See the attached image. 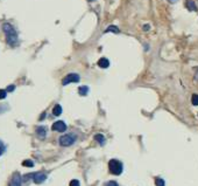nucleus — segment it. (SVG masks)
<instances>
[{
	"label": "nucleus",
	"mask_w": 198,
	"mask_h": 186,
	"mask_svg": "<svg viewBox=\"0 0 198 186\" xmlns=\"http://www.w3.org/2000/svg\"><path fill=\"white\" fill-rule=\"evenodd\" d=\"M2 31L6 35V41L10 46H15L18 44V33L10 23H4Z\"/></svg>",
	"instance_id": "f257e3e1"
},
{
	"label": "nucleus",
	"mask_w": 198,
	"mask_h": 186,
	"mask_svg": "<svg viewBox=\"0 0 198 186\" xmlns=\"http://www.w3.org/2000/svg\"><path fill=\"white\" fill-rule=\"evenodd\" d=\"M108 169H110V172L112 175H119L123 173V170H124V166L121 164V162L117 160V159H111L108 162Z\"/></svg>",
	"instance_id": "f03ea898"
},
{
	"label": "nucleus",
	"mask_w": 198,
	"mask_h": 186,
	"mask_svg": "<svg viewBox=\"0 0 198 186\" xmlns=\"http://www.w3.org/2000/svg\"><path fill=\"white\" fill-rule=\"evenodd\" d=\"M75 142H76V136H75V135H71V133L64 135L62 137H60V144H61L62 146H70V145H72Z\"/></svg>",
	"instance_id": "7ed1b4c3"
},
{
	"label": "nucleus",
	"mask_w": 198,
	"mask_h": 186,
	"mask_svg": "<svg viewBox=\"0 0 198 186\" xmlns=\"http://www.w3.org/2000/svg\"><path fill=\"white\" fill-rule=\"evenodd\" d=\"M81 80V76L78 74H75V73H71V74H68L65 75L64 78L62 80V84L63 86H66L69 83H73V82H78Z\"/></svg>",
	"instance_id": "20e7f679"
},
{
	"label": "nucleus",
	"mask_w": 198,
	"mask_h": 186,
	"mask_svg": "<svg viewBox=\"0 0 198 186\" xmlns=\"http://www.w3.org/2000/svg\"><path fill=\"white\" fill-rule=\"evenodd\" d=\"M52 129L54 131H58V132H64L66 130V124L63 122V120H57L52 124Z\"/></svg>",
	"instance_id": "39448f33"
},
{
	"label": "nucleus",
	"mask_w": 198,
	"mask_h": 186,
	"mask_svg": "<svg viewBox=\"0 0 198 186\" xmlns=\"http://www.w3.org/2000/svg\"><path fill=\"white\" fill-rule=\"evenodd\" d=\"M46 179H47V175H46V173L37 172V173H34V175H33V180H34V183H36V184H41Z\"/></svg>",
	"instance_id": "423d86ee"
},
{
	"label": "nucleus",
	"mask_w": 198,
	"mask_h": 186,
	"mask_svg": "<svg viewBox=\"0 0 198 186\" xmlns=\"http://www.w3.org/2000/svg\"><path fill=\"white\" fill-rule=\"evenodd\" d=\"M21 181H22V178H21L20 173H14L12 177V180L10 183V186H21Z\"/></svg>",
	"instance_id": "0eeeda50"
},
{
	"label": "nucleus",
	"mask_w": 198,
	"mask_h": 186,
	"mask_svg": "<svg viewBox=\"0 0 198 186\" xmlns=\"http://www.w3.org/2000/svg\"><path fill=\"white\" fill-rule=\"evenodd\" d=\"M98 67H100V68H103V69L108 68V67H110V61H108V59H106V57L99 59V61H98Z\"/></svg>",
	"instance_id": "6e6552de"
},
{
	"label": "nucleus",
	"mask_w": 198,
	"mask_h": 186,
	"mask_svg": "<svg viewBox=\"0 0 198 186\" xmlns=\"http://www.w3.org/2000/svg\"><path fill=\"white\" fill-rule=\"evenodd\" d=\"M36 133H37V136L40 137V138H44L46 137V135H47V129L44 128V127H37L36 128Z\"/></svg>",
	"instance_id": "1a4fd4ad"
},
{
	"label": "nucleus",
	"mask_w": 198,
	"mask_h": 186,
	"mask_svg": "<svg viewBox=\"0 0 198 186\" xmlns=\"http://www.w3.org/2000/svg\"><path fill=\"white\" fill-rule=\"evenodd\" d=\"M61 114H62V107L60 104H56L54 107V109H52V115L54 116H60Z\"/></svg>",
	"instance_id": "9d476101"
},
{
	"label": "nucleus",
	"mask_w": 198,
	"mask_h": 186,
	"mask_svg": "<svg viewBox=\"0 0 198 186\" xmlns=\"http://www.w3.org/2000/svg\"><path fill=\"white\" fill-rule=\"evenodd\" d=\"M87 93H89V87H86V86H82V87L78 88V94H79L81 96H85V95H87Z\"/></svg>",
	"instance_id": "9b49d317"
},
{
	"label": "nucleus",
	"mask_w": 198,
	"mask_h": 186,
	"mask_svg": "<svg viewBox=\"0 0 198 186\" xmlns=\"http://www.w3.org/2000/svg\"><path fill=\"white\" fill-rule=\"evenodd\" d=\"M94 139H96L97 142L99 143L100 145H104V144H105V141H106V139H105V137H104V136H103V135H100V133H98V135H96V136H94Z\"/></svg>",
	"instance_id": "f8f14e48"
},
{
	"label": "nucleus",
	"mask_w": 198,
	"mask_h": 186,
	"mask_svg": "<svg viewBox=\"0 0 198 186\" xmlns=\"http://www.w3.org/2000/svg\"><path fill=\"white\" fill-rule=\"evenodd\" d=\"M110 32H112V33H119L120 31H119V28L115 27V26H110L108 28L105 29V33H110Z\"/></svg>",
	"instance_id": "ddd939ff"
},
{
	"label": "nucleus",
	"mask_w": 198,
	"mask_h": 186,
	"mask_svg": "<svg viewBox=\"0 0 198 186\" xmlns=\"http://www.w3.org/2000/svg\"><path fill=\"white\" fill-rule=\"evenodd\" d=\"M188 8L190 11H197V7H196V4L192 1V0H188Z\"/></svg>",
	"instance_id": "4468645a"
},
{
	"label": "nucleus",
	"mask_w": 198,
	"mask_h": 186,
	"mask_svg": "<svg viewBox=\"0 0 198 186\" xmlns=\"http://www.w3.org/2000/svg\"><path fill=\"white\" fill-rule=\"evenodd\" d=\"M155 185L156 186H164L166 185V183H164V180H163L162 178H156V179H155Z\"/></svg>",
	"instance_id": "2eb2a0df"
},
{
	"label": "nucleus",
	"mask_w": 198,
	"mask_h": 186,
	"mask_svg": "<svg viewBox=\"0 0 198 186\" xmlns=\"http://www.w3.org/2000/svg\"><path fill=\"white\" fill-rule=\"evenodd\" d=\"M191 103L194 105H198V94H194L191 97Z\"/></svg>",
	"instance_id": "dca6fc26"
},
{
	"label": "nucleus",
	"mask_w": 198,
	"mask_h": 186,
	"mask_svg": "<svg viewBox=\"0 0 198 186\" xmlns=\"http://www.w3.org/2000/svg\"><path fill=\"white\" fill-rule=\"evenodd\" d=\"M22 165H23V166H27V167H33V166H34V163H33L31 160H25V162H22Z\"/></svg>",
	"instance_id": "f3484780"
},
{
	"label": "nucleus",
	"mask_w": 198,
	"mask_h": 186,
	"mask_svg": "<svg viewBox=\"0 0 198 186\" xmlns=\"http://www.w3.org/2000/svg\"><path fill=\"white\" fill-rule=\"evenodd\" d=\"M7 95V90H4V89H0V99H4Z\"/></svg>",
	"instance_id": "a211bd4d"
},
{
	"label": "nucleus",
	"mask_w": 198,
	"mask_h": 186,
	"mask_svg": "<svg viewBox=\"0 0 198 186\" xmlns=\"http://www.w3.org/2000/svg\"><path fill=\"white\" fill-rule=\"evenodd\" d=\"M104 186H118V183L114 181V180H111V181H107V183H105Z\"/></svg>",
	"instance_id": "6ab92c4d"
},
{
	"label": "nucleus",
	"mask_w": 198,
	"mask_h": 186,
	"mask_svg": "<svg viewBox=\"0 0 198 186\" xmlns=\"http://www.w3.org/2000/svg\"><path fill=\"white\" fill-rule=\"evenodd\" d=\"M5 150H6V148H5V144H4V143L0 141V156H1V154H2L4 152H5Z\"/></svg>",
	"instance_id": "aec40b11"
},
{
	"label": "nucleus",
	"mask_w": 198,
	"mask_h": 186,
	"mask_svg": "<svg viewBox=\"0 0 198 186\" xmlns=\"http://www.w3.org/2000/svg\"><path fill=\"white\" fill-rule=\"evenodd\" d=\"M70 186H81V184H79V181L77 179H73V180L70 181Z\"/></svg>",
	"instance_id": "412c9836"
},
{
	"label": "nucleus",
	"mask_w": 198,
	"mask_h": 186,
	"mask_svg": "<svg viewBox=\"0 0 198 186\" xmlns=\"http://www.w3.org/2000/svg\"><path fill=\"white\" fill-rule=\"evenodd\" d=\"M15 89V86L14 84H10V86H8V88H7V91H13Z\"/></svg>",
	"instance_id": "4be33fe9"
},
{
	"label": "nucleus",
	"mask_w": 198,
	"mask_h": 186,
	"mask_svg": "<svg viewBox=\"0 0 198 186\" xmlns=\"http://www.w3.org/2000/svg\"><path fill=\"white\" fill-rule=\"evenodd\" d=\"M168 1H170V2H176L177 0H168Z\"/></svg>",
	"instance_id": "5701e85b"
},
{
	"label": "nucleus",
	"mask_w": 198,
	"mask_h": 186,
	"mask_svg": "<svg viewBox=\"0 0 198 186\" xmlns=\"http://www.w3.org/2000/svg\"><path fill=\"white\" fill-rule=\"evenodd\" d=\"M87 1H93V0H87Z\"/></svg>",
	"instance_id": "b1692460"
}]
</instances>
